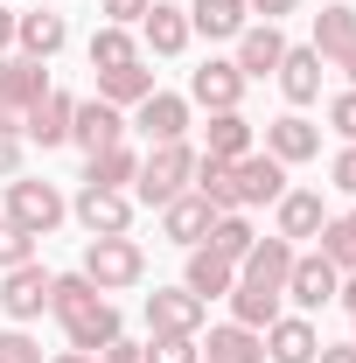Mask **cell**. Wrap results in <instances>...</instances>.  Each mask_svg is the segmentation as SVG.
Wrapping results in <instances>:
<instances>
[{
    "label": "cell",
    "mask_w": 356,
    "mask_h": 363,
    "mask_svg": "<svg viewBox=\"0 0 356 363\" xmlns=\"http://www.w3.org/2000/svg\"><path fill=\"white\" fill-rule=\"evenodd\" d=\"M189 175H196V147L168 140V147H154V154L140 161V175H133V196L161 210V203H175L182 189H189Z\"/></svg>",
    "instance_id": "cell-1"
},
{
    "label": "cell",
    "mask_w": 356,
    "mask_h": 363,
    "mask_svg": "<svg viewBox=\"0 0 356 363\" xmlns=\"http://www.w3.org/2000/svg\"><path fill=\"white\" fill-rule=\"evenodd\" d=\"M7 224H21L28 238H49L63 224V196L49 182H28V175H7Z\"/></svg>",
    "instance_id": "cell-2"
},
{
    "label": "cell",
    "mask_w": 356,
    "mask_h": 363,
    "mask_svg": "<svg viewBox=\"0 0 356 363\" xmlns=\"http://www.w3.org/2000/svg\"><path fill=\"white\" fill-rule=\"evenodd\" d=\"M140 272H147V259H140L133 238H91V252H84V279L98 286V294H112V286H133Z\"/></svg>",
    "instance_id": "cell-3"
},
{
    "label": "cell",
    "mask_w": 356,
    "mask_h": 363,
    "mask_svg": "<svg viewBox=\"0 0 356 363\" xmlns=\"http://www.w3.org/2000/svg\"><path fill=\"white\" fill-rule=\"evenodd\" d=\"M335 286H343V272L328 266L321 252H294V272H287V286H279V294H287L301 315H314V308H328V301H335Z\"/></svg>",
    "instance_id": "cell-4"
},
{
    "label": "cell",
    "mask_w": 356,
    "mask_h": 363,
    "mask_svg": "<svg viewBox=\"0 0 356 363\" xmlns=\"http://www.w3.org/2000/svg\"><path fill=\"white\" fill-rule=\"evenodd\" d=\"M77 224H84L91 238H126V224H133V196H126V189H91V182H84Z\"/></svg>",
    "instance_id": "cell-5"
},
{
    "label": "cell",
    "mask_w": 356,
    "mask_h": 363,
    "mask_svg": "<svg viewBox=\"0 0 356 363\" xmlns=\"http://www.w3.org/2000/svg\"><path fill=\"white\" fill-rule=\"evenodd\" d=\"M49 286H56V272H43L35 259H28V266H7V286H0V308H7L14 321H35V315L49 308Z\"/></svg>",
    "instance_id": "cell-6"
},
{
    "label": "cell",
    "mask_w": 356,
    "mask_h": 363,
    "mask_svg": "<svg viewBox=\"0 0 356 363\" xmlns=\"http://www.w3.org/2000/svg\"><path fill=\"white\" fill-rule=\"evenodd\" d=\"M119 133H126L119 105H105V98H84V105H70V140H77L84 154H105V147H119Z\"/></svg>",
    "instance_id": "cell-7"
},
{
    "label": "cell",
    "mask_w": 356,
    "mask_h": 363,
    "mask_svg": "<svg viewBox=\"0 0 356 363\" xmlns=\"http://www.w3.org/2000/svg\"><path fill=\"white\" fill-rule=\"evenodd\" d=\"M230 189H238V210L245 203H279L287 196V168L272 154H245V161H230Z\"/></svg>",
    "instance_id": "cell-8"
},
{
    "label": "cell",
    "mask_w": 356,
    "mask_h": 363,
    "mask_svg": "<svg viewBox=\"0 0 356 363\" xmlns=\"http://www.w3.org/2000/svg\"><path fill=\"white\" fill-rule=\"evenodd\" d=\"M147 328H154V335H196V328H203V301H196L189 286L147 294Z\"/></svg>",
    "instance_id": "cell-9"
},
{
    "label": "cell",
    "mask_w": 356,
    "mask_h": 363,
    "mask_svg": "<svg viewBox=\"0 0 356 363\" xmlns=\"http://www.w3.org/2000/svg\"><path fill=\"white\" fill-rule=\"evenodd\" d=\"M63 335H70V350H84V357H98L105 342H119V308L98 294L91 308H77V315H63Z\"/></svg>",
    "instance_id": "cell-10"
},
{
    "label": "cell",
    "mask_w": 356,
    "mask_h": 363,
    "mask_svg": "<svg viewBox=\"0 0 356 363\" xmlns=\"http://www.w3.org/2000/svg\"><path fill=\"white\" fill-rule=\"evenodd\" d=\"M189 98H196V105H210V112H238V98H245V70L210 56V63L189 77Z\"/></svg>",
    "instance_id": "cell-11"
},
{
    "label": "cell",
    "mask_w": 356,
    "mask_h": 363,
    "mask_svg": "<svg viewBox=\"0 0 356 363\" xmlns=\"http://www.w3.org/2000/svg\"><path fill=\"white\" fill-rule=\"evenodd\" d=\"M287 272H294V245H287V238H259V245L238 259V279H245V286H272V294H279Z\"/></svg>",
    "instance_id": "cell-12"
},
{
    "label": "cell",
    "mask_w": 356,
    "mask_h": 363,
    "mask_svg": "<svg viewBox=\"0 0 356 363\" xmlns=\"http://www.w3.org/2000/svg\"><path fill=\"white\" fill-rule=\"evenodd\" d=\"M140 133L154 140V147H168V140L189 133V98H175V91H154V98H140Z\"/></svg>",
    "instance_id": "cell-13"
},
{
    "label": "cell",
    "mask_w": 356,
    "mask_h": 363,
    "mask_svg": "<svg viewBox=\"0 0 356 363\" xmlns=\"http://www.w3.org/2000/svg\"><path fill=\"white\" fill-rule=\"evenodd\" d=\"M210 224H217V210H210L196 189H182L175 203H161V230H168L175 245H203V238H210Z\"/></svg>",
    "instance_id": "cell-14"
},
{
    "label": "cell",
    "mask_w": 356,
    "mask_h": 363,
    "mask_svg": "<svg viewBox=\"0 0 356 363\" xmlns=\"http://www.w3.org/2000/svg\"><path fill=\"white\" fill-rule=\"evenodd\" d=\"M266 154L279 161V168H294V161H314V154H321V133H314L301 112H287V119H272V126H266Z\"/></svg>",
    "instance_id": "cell-15"
},
{
    "label": "cell",
    "mask_w": 356,
    "mask_h": 363,
    "mask_svg": "<svg viewBox=\"0 0 356 363\" xmlns=\"http://www.w3.org/2000/svg\"><path fill=\"white\" fill-rule=\"evenodd\" d=\"M314 350H321V342H314V321L308 315H279L266 328V357L272 363H314Z\"/></svg>",
    "instance_id": "cell-16"
},
{
    "label": "cell",
    "mask_w": 356,
    "mask_h": 363,
    "mask_svg": "<svg viewBox=\"0 0 356 363\" xmlns=\"http://www.w3.org/2000/svg\"><path fill=\"white\" fill-rule=\"evenodd\" d=\"M140 28H147V49H154V56H182V49H189V7L154 0V7L140 14Z\"/></svg>",
    "instance_id": "cell-17"
},
{
    "label": "cell",
    "mask_w": 356,
    "mask_h": 363,
    "mask_svg": "<svg viewBox=\"0 0 356 363\" xmlns=\"http://www.w3.org/2000/svg\"><path fill=\"white\" fill-rule=\"evenodd\" d=\"M70 105H77V98H63V91H43V98L28 105L21 133H28V140H43V147H63V140H70Z\"/></svg>",
    "instance_id": "cell-18"
},
{
    "label": "cell",
    "mask_w": 356,
    "mask_h": 363,
    "mask_svg": "<svg viewBox=\"0 0 356 363\" xmlns=\"http://www.w3.org/2000/svg\"><path fill=\"white\" fill-rule=\"evenodd\" d=\"M245 0H196L189 7V35H210V43H230V35H245Z\"/></svg>",
    "instance_id": "cell-19"
},
{
    "label": "cell",
    "mask_w": 356,
    "mask_h": 363,
    "mask_svg": "<svg viewBox=\"0 0 356 363\" xmlns=\"http://www.w3.org/2000/svg\"><path fill=\"white\" fill-rule=\"evenodd\" d=\"M14 43H21V56L49 63L56 49L70 43V28H63V14H14Z\"/></svg>",
    "instance_id": "cell-20"
},
{
    "label": "cell",
    "mask_w": 356,
    "mask_h": 363,
    "mask_svg": "<svg viewBox=\"0 0 356 363\" xmlns=\"http://www.w3.org/2000/svg\"><path fill=\"white\" fill-rule=\"evenodd\" d=\"M321 224H328V210H321L314 189H287V196H279V238H287V245H294V238H321Z\"/></svg>",
    "instance_id": "cell-21"
},
{
    "label": "cell",
    "mask_w": 356,
    "mask_h": 363,
    "mask_svg": "<svg viewBox=\"0 0 356 363\" xmlns=\"http://www.w3.org/2000/svg\"><path fill=\"white\" fill-rule=\"evenodd\" d=\"M279 56H287V35H279L272 21L238 35V70H245V84H252V77H266V70H279Z\"/></svg>",
    "instance_id": "cell-22"
},
{
    "label": "cell",
    "mask_w": 356,
    "mask_h": 363,
    "mask_svg": "<svg viewBox=\"0 0 356 363\" xmlns=\"http://www.w3.org/2000/svg\"><path fill=\"white\" fill-rule=\"evenodd\" d=\"M279 91H287L294 105H314V98H321V56H314V49H287V56H279Z\"/></svg>",
    "instance_id": "cell-23"
},
{
    "label": "cell",
    "mask_w": 356,
    "mask_h": 363,
    "mask_svg": "<svg viewBox=\"0 0 356 363\" xmlns=\"http://www.w3.org/2000/svg\"><path fill=\"white\" fill-rule=\"evenodd\" d=\"M230 286H238V266H230V259H217L210 245L189 252V294H196L203 308H210V294H230Z\"/></svg>",
    "instance_id": "cell-24"
},
{
    "label": "cell",
    "mask_w": 356,
    "mask_h": 363,
    "mask_svg": "<svg viewBox=\"0 0 356 363\" xmlns=\"http://www.w3.org/2000/svg\"><path fill=\"white\" fill-rule=\"evenodd\" d=\"M210 161H245L252 154V119L245 112H210Z\"/></svg>",
    "instance_id": "cell-25"
},
{
    "label": "cell",
    "mask_w": 356,
    "mask_h": 363,
    "mask_svg": "<svg viewBox=\"0 0 356 363\" xmlns=\"http://www.w3.org/2000/svg\"><path fill=\"white\" fill-rule=\"evenodd\" d=\"M98 98L105 105H140V98H154V70L147 63H126V70H98Z\"/></svg>",
    "instance_id": "cell-26"
},
{
    "label": "cell",
    "mask_w": 356,
    "mask_h": 363,
    "mask_svg": "<svg viewBox=\"0 0 356 363\" xmlns=\"http://www.w3.org/2000/svg\"><path fill=\"white\" fill-rule=\"evenodd\" d=\"M203 363H266V342H259V328L230 321V328H210V357Z\"/></svg>",
    "instance_id": "cell-27"
},
{
    "label": "cell",
    "mask_w": 356,
    "mask_h": 363,
    "mask_svg": "<svg viewBox=\"0 0 356 363\" xmlns=\"http://www.w3.org/2000/svg\"><path fill=\"white\" fill-rule=\"evenodd\" d=\"M356 43V7H321V14H314V56H321V63H328V56H343V49Z\"/></svg>",
    "instance_id": "cell-28"
},
{
    "label": "cell",
    "mask_w": 356,
    "mask_h": 363,
    "mask_svg": "<svg viewBox=\"0 0 356 363\" xmlns=\"http://www.w3.org/2000/svg\"><path fill=\"white\" fill-rule=\"evenodd\" d=\"M140 175V154L133 147H126V140H119V147H105V154H91V189H126V182Z\"/></svg>",
    "instance_id": "cell-29"
},
{
    "label": "cell",
    "mask_w": 356,
    "mask_h": 363,
    "mask_svg": "<svg viewBox=\"0 0 356 363\" xmlns=\"http://www.w3.org/2000/svg\"><path fill=\"white\" fill-rule=\"evenodd\" d=\"M230 315L245 321V328H272V321H279V294H272V286H245V279H238V286H230Z\"/></svg>",
    "instance_id": "cell-30"
},
{
    "label": "cell",
    "mask_w": 356,
    "mask_h": 363,
    "mask_svg": "<svg viewBox=\"0 0 356 363\" xmlns=\"http://www.w3.org/2000/svg\"><path fill=\"white\" fill-rule=\"evenodd\" d=\"M252 245H259V230L245 224L238 210H217V224H210V252H217V259H230V266H238V259H245Z\"/></svg>",
    "instance_id": "cell-31"
},
{
    "label": "cell",
    "mask_w": 356,
    "mask_h": 363,
    "mask_svg": "<svg viewBox=\"0 0 356 363\" xmlns=\"http://www.w3.org/2000/svg\"><path fill=\"white\" fill-rule=\"evenodd\" d=\"M126 63H140V49H133V35H126V28H112V21H105V28H98V35H91V70H126Z\"/></svg>",
    "instance_id": "cell-32"
},
{
    "label": "cell",
    "mask_w": 356,
    "mask_h": 363,
    "mask_svg": "<svg viewBox=\"0 0 356 363\" xmlns=\"http://www.w3.org/2000/svg\"><path fill=\"white\" fill-rule=\"evenodd\" d=\"M321 259L335 272H356V224L350 217H328V224H321Z\"/></svg>",
    "instance_id": "cell-33"
},
{
    "label": "cell",
    "mask_w": 356,
    "mask_h": 363,
    "mask_svg": "<svg viewBox=\"0 0 356 363\" xmlns=\"http://www.w3.org/2000/svg\"><path fill=\"white\" fill-rule=\"evenodd\" d=\"M98 301V286H91L84 272H56V286H49V315L63 321V315H77V308H91Z\"/></svg>",
    "instance_id": "cell-34"
},
{
    "label": "cell",
    "mask_w": 356,
    "mask_h": 363,
    "mask_svg": "<svg viewBox=\"0 0 356 363\" xmlns=\"http://www.w3.org/2000/svg\"><path fill=\"white\" fill-rule=\"evenodd\" d=\"M140 363H203V350H196V335H154Z\"/></svg>",
    "instance_id": "cell-35"
},
{
    "label": "cell",
    "mask_w": 356,
    "mask_h": 363,
    "mask_svg": "<svg viewBox=\"0 0 356 363\" xmlns=\"http://www.w3.org/2000/svg\"><path fill=\"white\" fill-rule=\"evenodd\" d=\"M28 259H35V238L0 217V272H7V266H28Z\"/></svg>",
    "instance_id": "cell-36"
},
{
    "label": "cell",
    "mask_w": 356,
    "mask_h": 363,
    "mask_svg": "<svg viewBox=\"0 0 356 363\" xmlns=\"http://www.w3.org/2000/svg\"><path fill=\"white\" fill-rule=\"evenodd\" d=\"M0 363H43V350H35L21 328H7V335H0Z\"/></svg>",
    "instance_id": "cell-37"
},
{
    "label": "cell",
    "mask_w": 356,
    "mask_h": 363,
    "mask_svg": "<svg viewBox=\"0 0 356 363\" xmlns=\"http://www.w3.org/2000/svg\"><path fill=\"white\" fill-rule=\"evenodd\" d=\"M147 7H154V0H98V14H112V28H133Z\"/></svg>",
    "instance_id": "cell-38"
},
{
    "label": "cell",
    "mask_w": 356,
    "mask_h": 363,
    "mask_svg": "<svg viewBox=\"0 0 356 363\" xmlns=\"http://www.w3.org/2000/svg\"><path fill=\"white\" fill-rule=\"evenodd\" d=\"M328 119H335V133H343V140L356 147V91H343V98L328 105Z\"/></svg>",
    "instance_id": "cell-39"
},
{
    "label": "cell",
    "mask_w": 356,
    "mask_h": 363,
    "mask_svg": "<svg viewBox=\"0 0 356 363\" xmlns=\"http://www.w3.org/2000/svg\"><path fill=\"white\" fill-rule=\"evenodd\" d=\"M335 189H343V196H356V147H343V154H335Z\"/></svg>",
    "instance_id": "cell-40"
},
{
    "label": "cell",
    "mask_w": 356,
    "mask_h": 363,
    "mask_svg": "<svg viewBox=\"0 0 356 363\" xmlns=\"http://www.w3.org/2000/svg\"><path fill=\"white\" fill-rule=\"evenodd\" d=\"M0 175H21V133H0Z\"/></svg>",
    "instance_id": "cell-41"
},
{
    "label": "cell",
    "mask_w": 356,
    "mask_h": 363,
    "mask_svg": "<svg viewBox=\"0 0 356 363\" xmlns=\"http://www.w3.org/2000/svg\"><path fill=\"white\" fill-rule=\"evenodd\" d=\"M98 363H140V350H133V342H105V350H98Z\"/></svg>",
    "instance_id": "cell-42"
},
{
    "label": "cell",
    "mask_w": 356,
    "mask_h": 363,
    "mask_svg": "<svg viewBox=\"0 0 356 363\" xmlns=\"http://www.w3.org/2000/svg\"><path fill=\"white\" fill-rule=\"evenodd\" d=\"M314 363H356V342H335V350L321 342V350H314Z\"/></svg>",
    "instance_id": "cell-43"
},
{
    "label": "cell",
    "mask_w": 356,
    "mask_h": 363,
    "mask_svg": "<svg viewBox=\"0 0 356 363\" xmlns=\"http://www.w3.org/2000/svg\"><path fill=\"white\" fill-rule=\"evenodd\" d=\"M252 14H266V21H279V14H294V0H245Z\"/></svg>",
    "instance_id": "cell-44"
},
{
    "label": "cell",
    "mask_w": 356,
    "mask_h": 363,
    "mask_svg": "<svg viewBox=\"0 0 356 363\" xmlns=\"http://www.w3.org/2000/svg\"><path fill=\"white\" fill-rule=\"evenodd\" d=\"M335 301H343V308H350V315H356V272H350V279H343V286H335Z\"/></svg>",
    "instance_id": "cell-45"
},
{
    "label": "cell",
    "mask_w": 356,
    "mask_h": 363,
    "mask_svg": "<svg viewBox=\"0 0 356 363\" xmlns=\"http://www.w3.org/2000/svg\"><path fill=\"white\" fill-rule=\"evenodd\" d=\"M14 43V7H0V49Z\"/></svg>",
    "instance_id": "cell-46"
},
{
    "label": "cell",
    "mask_w": 356,
    "mask_h": 363,
    "mask_svg": "<svg viewBox=\"0 0 356 363\" xmlns=\"http://www.w3.org/2000/svg\"><path fill=\"white\" fill-rule=\"evenodd\" d=\"M335 63H343V77H350V84H356V43L343 49V56H335Z\"/></svg>",
    "instance_id": "cell-47"
},
{
    "label": "cell",
    "mask_w": 356,
    "mask_h": 363,
    "mask_svg": "<svg viewBox=\"0 0 356 363\" xmlns=\"http://www.w3.org/2000/svg\"><path fill=\"white\" fill-rule=\"evenodd\" d=\"M56 363H98V357H84V350H63V357H56Z\"/></svg>",
    "instance_id": "cell-48"
},
{
    "label": "cell",
    "mask_w": 356,
    "mask_h": 363,
    "mask_svg": "<svg viewBox=\"0 0 356 363\" xmlns=\"http://www.w3.org/2000/svg\"><path fill=\"white\" fill-rule=\"evenodd\" d=\"M350 224H356V210H350Z\"/></svg>",
    "instance_id": "cell-49"
}]
</instances>
